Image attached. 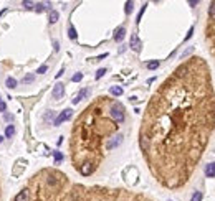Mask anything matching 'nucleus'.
Instances as JSON below:
<instances>
[{
    "instance_id": "obj_9",
    "label": "nucleus",
    "mask_w": 215,
    "mask_h": 201,
    "mask_svg": "<svg viewBox=\"0 0 215 201\" xmlns=\"http://www.w3.org/2000/svg\"><path fill=\"white\" fill-rule=\"evenodd\" d=\"M205 175L209 176V178H213L215 176V162H212V163H209L205 167Z\"/></svg>"
},
{
    "instance_id": "obj_22",
    "label": "nucleus",
    "mask_w": 215,
    "mask_h": 201,
    "mask_svg": "<svg viewBox=\"0 0 215 201\" xmlns=\"http://www.w3.org/2000/svg\"><path fill=\"white\" fill-rule=\"evenodd\" d=\"M63 160V155L60 153V152H55V162L58 163V162H61Z\"/></svg>"
},
{
    "instance_id": "obj_3",
    "label": "nucleus",
    "mask_w": 215,
    "mask_h": 201,
    "mask_svg": "<svg viewBox=\"0 0 215 201\" xmlns=\"http://www.w3.org/2000/svg\"><path fill=\"white\" fill-rule=\"evenodd\" d=\"M27 201H152L147 196L124 188L86 186L71 183L56 168H41L25 186Z\"/></svg>"
},
{
    "instance_id": "obj_16",
    "label": "nucleus",
    "mask_w": 215,
    "mask_h": 201,
    "mask_svg": "<svg viewBox=\"0 0 215 201\" xmlns=\"http://www.w3.org/2000/svg\"><path fill=\"white\" fill-rule=\"evenodd\" d=\"M190 201H202V191H195L192 195V198H190Z\"/></svg>"
},
{
    "instance_id": "obj_8",
    "label": "nucleus",
    "mask_w": 215,
    "mask_h": 201,
    "mask_svg": "<svg viewBox=\"0 0 215 201\" xmlns=\"http://www.w3.org/2000/svg\"><path fill=\"white\" fill-rule=\"evenodd\" d=\"M131 48L134 51H141V41H139V38H137L136 33L131 35Z\"/></svg>"
},
{
    "instance_id": "obj_6",
    "label": "nucleus",
    "mask_w": 215,
    "mask_h": 201,
    "mask_svg": "<svg viewBox=\"0 0 215 201\" xmlns=\"http://www.w3.org/2000/svg\"><path fill=\"white\" fill-rule=\"evenodd\" d=\"M63 94H65V86H63L61 83H58V84L55 86V89H53V99H56V101L61 99Z\"/></svg>"
},
{
    "instance_id": "obj_15",
    "label": "nucleus",
    "mask_w": 215,
    "mask_h": 201,
    "mask_svg": "<svg viewBox=\"0 0 215 201\" xmlns=\"http://www.w3.org/2000/svg\"><path fill=\"white\" fill-rule=\"evenodd\" d=\"M58 12H55V10H51L50 12V23H56L58 22Z\"/></svg>"
},
{
    "instance_id": "obj_1",
    "label": "nucleus",
    "mask_w": 215,
    "mask_h": 201,
    "mask_svg": "<svg viewBox=\"0 0 215 201\" xmlns=\"http://www.w3.org/2000/svg\"><path fill=\"white\" fill-rule=\"evenodd\" d=\"M215 130V91L207 61L192 56L177 66L147 102L139 147L161 186L179 190L192 180Z\"/></svg>"
},
{
    "instance_id": "obj_24",
    "label": "nucleus",
    "mask_w": 215,
    "mask_h": 201,
    "mask_svg": "<svg viewBox=\"0 0 215 201\" xmlns=\"http://www.w3.org/2000/svg\"><path fill=\"white\" fill-rule=\"evenodd\" d=\"M43 10H45V5H43V3H38V5H37V12H43Z\"/></svg>"
},
{
    "instance_id": "obj_29",
    "label": "nucleus",
    "mask_w": 215,
    "mask_h": 201,
    "mask_svg": "<svg viewBox=\"0 0 215 201\" xmlns=\"http://www.w3.org/2000/svg\"><path fill=\"white\" fill-rule=\"evenodd\" d=\"M2 140H3V139H2V137H0V142H2Z\"/></svg>"
},
{
    "instance_id": "obj_26",
    "label": "nucleus",
    "mask_w": 215,
    "mask_h": 201,
    "mask_svg": "<svg viewBox=\"0 0 215 201\" xmlns=\"http://www.w3.org/2000/svg\"><path fill=\"white\" fill-rule=\"evenodd\" d=\"M5 109H7V104L5 102H0V112H3Z\"/></svg>"
},
{
    "instance_id": "obj_28",
    "label": "nucleus",
    "mask_w": 215,
    "mask_h": 201,
    "mask_svg": "<svg viewBox=\"0 0 215 201\" xmlns=\"http://www.w3.org/2000/svg\"><path fill=\"white\" fill-rule=\"evenodd\" d=\"M3 199V193H2V181H0V201Z\"/></svg>"
},
{
    "instance_id": "obj_21",
    "label": "nucleus",
    "mask_w": 215,
    "mask_h": 201,
    "mask_svg": "<svg viewBox=\"0 0 215 201\" xmlns=\"http://www.w3.org/2000/svg\"><path fill=\"white\" fill-rule=\"evenodd\" d=\"M104 73H106V69H104V68L98 69V73H96V79H99V77H103V76H104Z\"/></svg>"
},
{
    "instance_id": "obj_2",
    "label": "nucleus",
    "mask_w": 215,
    "mask_h": 201,
    "mask_svg": "<svg viewBox=\"0 0 215 201\" xmlns=\"http://www.w3.org/2000/svg\"><path fill=\"white\" fill-rule=\"evenodd\" d=\"M126 121V107L109 96L96 97L81 111L70 139L71 165L80 175H94L106 155L124 142Z\"/></svg>"
},
{
    "instance_id": "obj_10",
    "label": "nucleus",
    "mask_w": 215,
    "mask_h": 201,
    "mask_svg": "<svg viewBox=\"0 0 215 201\" xmlns=\"http://www.w3.org/2000/svg\"><path fill=\"white\" fill-rule=\"evenodd\" d=\"M88 94H90V89H81V91H80V94L75 97V99H73V104H78V102H80L81 99H83V97H86Z\"/></svg>"
},
{
    "instance_id": "obj_7",
    "label": "nucleus",
    "mask_w": 215,
    "mask_h": 201,
    "mask_svg": "<svg viewBox=\"0 0 215 201\" xmlns=\"http://www.w3.org/2000/svg\"><path fill=\"white\" fill-rule=\"evenodd\" d=\"M124 36H126V28H124V27L116 28L114 36H112V38H114V41H118V43H119V41H122V38H124Z\"/></svg>"
},
{
    "instance_id": "obj_19",
    "label": "nucleus",
    "mask_w": 215,
    "mask_h": 201,
    "mask_svg": "<svg viewBox=\"0 0 215 201\" xmlns=\"http://www.w3.org/2000/svg\"><path fill=\"white\" fill-rule=\"evenodd\" d=\"M81 79H83V74H81V73H76V74L71 77V81H75V83H78V81H81Z\"/></svg>"
},
{
    "instance_id": "obj_5",
    "label": "nucleus",
    "mask_w": 215,
    "mask_h": 201,
    "mask_svg": "<svg viewBox=\"0 0 215 201\" xmlns=\"http://www.w3.org/2000/svg\"><path fill=\"white\" fill-rule=\"evenodd\" d=\"M71 115H73V111H71V109H66V111H63L61 114H60L58 117L55 119V125L63 124V122H65V121H68V119L71 117Z\"/></svg>"
},
{
    "instance_id": "obj_18",
    "label": "nucleus",
    "mask_w": 215,
    "mask_h": 201,
    "mask_svg": "<svg viewBox=\"0 0 215 201\" xmlns=\"http://www.w3.org/2000/svg\"><path fill=\"white\" fill-rule=\"evenodd\" d=\"M132 5H134L132 2H126V13H128V15L132 12Z\"/></svg>"
},
{
    "instance_id": "obj_11",
    "label": "nucleus",
    "mask_w": 215,
    "mask_h": 201,
    "mask_svg": "<svg viewBox=\"0 0 215 201\" xmlns=\"http://www.w3.org/2000/svg\"><path fill=\"white\" fill-rule=\"evenodd\" d=\"M109 93H111L114 97H119V96H122V87H119V86H112L111 89H109Z\"/></svg>"
},
{
    "instance_id": "obj_14",
    "label": "nucleus",
    "mask_w": 215,
    "mask_h": 201,
    "mask_svg": "<svg viewBox=\"0 0 215 201\" xmlns=\"http://www.w3.org/2000/svg\"><path fill=\"white\" fill-rule=\"evenodd\" d=\"M5 84H7V87H10V89H13V87H17V81L13 79V77H7Z\"/></svg>"
},
{
    "instance_id": "obj_12",
    "label": "nucleus",
    "mask_w": 215,
    "mask_h": 201,
    "mask_svg": "<svg viewBox=\"0 0 215 201\" xmlns=\"http://www.w3.org/2000/svg\"><path fill=\"white\" fill-rule=\"evenodd\" d=\"M13 133H15V127H13V125H7L5 137H7V139H10V137H13Z\"/></svg>"
},
{
    "instance_id": "obj_25",
    "label": "nucleus",
    "mask_w": 215,
    "mask_h": 201,
    "mask_svg": "<svg viewBox=\"0 0 215 201\" xmlns=\"http://www.w3.org/2000/svg\"><path fill=\"white\" fill-rule=\"evenodd\" d=\"M31 81H33V76H30V74H28V76L25 77V79H23V83H31Z\"/></svg>"
},
{
    "instance_id": "obj_23",
    "label": "nucleus",
    "mask_w": 215,
    "mask_h": 201,
    "mask_svg": "<svg viewBox=\"0 0 215 201\" xmlns=\"http://www.w3.org/2000/svg\"><path fill=\"white\" fill-rule=\"evenodd\" d=\"M47 69H48V66H47V64H43V66H40V68H38V71H37V73H40V74H43V73L47 71Z\"/></svg>"
},
{
    "instance_id": "obj_4",
    "label": "nucleus",
    "mask_w": 215,
    "mask_h": 201,
    "mask_svg": "<svg viewBox=\"0 0 215 201\" xmlns=\"http://www.w3.org/2000/svg\"><path fill=\"white\" fill-rule=\"evenodd\" d=\"M205 41H207V45H209L210 55L215 58V18L213 20H207V25H205Z\"/></svg>"
},
{
    "instance_id": "obj_13",
    "label": "nucleus",
    "mask_w": 215,
    "mask_h": 201,
    "mask_svg": "<svg viewBox=\"0 0 215 201\" xmlns=\"http://www.w3.org/2000/svg\"><path fill=\"white\" fill-rule=\"evenodd\" d=\"M215 18V2H210V7H209V20H213Z\"/></svg>"
},
{
    "instance_id": "obj_20",
    "label": "nucleus",
    "mask_w": 215,
    "mask_h": 201,
    "mask_svg": "<svg viewBox=\"0 0 215 201\" xmlns=\"http://www.w3.org/2000/svg\"><path fill=\"white\" fill-rule=\"evenodd\" d=\"M70 38H71V40H76V30L73 27H70Z\"/></svg>"
},
{
    "instance_id": "obj_17",
    "label": "nucleus",
    "mask_w": 215,
    "mask_h": 201,
    "mask_svg": "<svg viewBox=\"0 0 215 201\" xmlns=\"http://www.w3.org/2000/svg\"><path fill=\"white\" fill-rule=\"evenodd\" d=\"M147 68H149V69H157V68H159V61H151V63H147Z\"/></svg>"
},
{
    "instance_id": "obj_27",
    "label": "nucleus",
    "mask_w": 215,
    "mask_h": 201,
    "mask_svg": "<svg viewBox=\"0 0 215 201\" xmlns=\"http://www.w3.org/2000/svg\"><path fill=\"white\" fill-rule=\"evenodd\" d=\"M23 5H25L27 8H33V3L31 2H23Z\"/></svg>"
}]
</instances>
